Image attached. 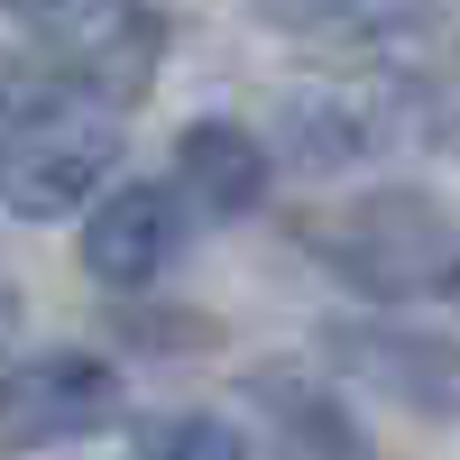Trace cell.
<instances>
[{
    "mask_svg": "<svg viewBox=\"0 0 460 460\" xmlns=\"http://www.w3.org/2000/svg\"><path fill=\"white\" fill-rule=\"evenodd\" d=\"M120 368L93 350H37L0 368V442L10 451H56V442H93L120 424Z\"/></svg>",
    "mask_w": 460,
    "mask_h": 460,
    "instance_id": "cell-2",
    "label": "cell"
},
{
    "mask_svg": "<svg viewBox=\"0 0 460 460\" xmlns=\"http://www.w3.org/2000/svg\"><path fill=\"white\" fill-rule=\"evenodd\" d=\"M332 359L424 424H460V341L414 323H332Z\"/></svg>",
    "mask_w": 460,
    "mask_h": 460,
    "instance_id": "cell-3",
    "label": "cell"
},
{
    "mask_svg": "<svg viewBox=\"0 0 460 460\" xmlns=\"http://www.w3.org/2000/svg\"><path fill=\"white\" fill-rule=\"evenodd\" d=\"M184 258V203L166 184H111V194L84 212V277L93 286H157L166 267Z\"/></svg>",
    "mask_w": 460,
    "mask_h": 460,
    "instance_id": "cell-4",
    "label": "cell"
},
{
    "mask_svg": "<svg viewBox=\"0 0 460 460\" xmlns=\"http://www.w3.org/2000/svg\"><path fill=\"white\" fill-rule=\"evenodd\" d=\"M267 184H277V157H267V138H249L240 120H184L175 129V184L166 194L184 203V221H249L267 203Z\"/></svg>",
    "mask_w": 460,
    "mask_h": 460,
    "instance_id": "cell-5",
    "label": "cell"
},
{
    "mask_svg": "<svg viewBox=\"0 0 460 460\" xmlns=\"http://www.w3.org/2000/svg\"><path fill=\"white\" fill-rule=\"evenodd\" d=\"M258 405H277V414H286L295 451H323V460H359L350 424H341V414L323 405V387H295V377H258Z\"/></svg>",
    "mask_w": 460,
    "mask_h": 460,
    "instance_id": "cell-7",
    "label": "cell"
},
{
    "mask_svg": "<svg viewBox=\"0 0 460 460\" xmlns=\"http://www.w3.org/2000/svg\"><path fill=\"white\" fill-rule=\"evenodd\" d=\"M138 460H258V442L230 424V414L184 405V414H157V424L138 433Z\"/></svg>",
    "mask_w": 460,
    "mask_h": 460,
    "instance_id": "cell-6",
    "label": "cell"
},
{
    "mask_svg": "<svg viewBox=\"0 0 460 460\" xmlns=\"http://www.w3.org/2000/svg\"><path fill=\"white\" fill-rule=\"evenodd\" d=\"M451 295H460V277H451Z\"/></svg>",
    "mask_w": 460,
    "mask_h": 460,
    "instance_id": "cell-9",
    "label": "cell"
},
{
    "mask_svg": "<svg viewBox=\"0 0 460 460\" xmlns=\"http://www.w3.org/2000/svg\"><path fill=\"white\" fill-rule=\"evenodd\" d=\"M304 249L341 267L359 295L405 304V295H451L460 277V221L433 194H359L323 221H304Z\"/></svg>",
    "mask_w": 460,
    "mask_h": 460,
    "instance_id": "cell-1",
    "label": "cell"
},
{
    "mask_svg": "<svg viewBox=\"0 0 460 460\" xmlns=\"http://www.w3.org/2000/svg\"><path fill=\"white\" fill-rule=\"evenodd\" d=\"M10 323H19V304H10V286H0V332H10Z\"/></svg>",
    "mask_w": 460,
    "mask_h": 460,
    "instance_id": "cell-8",
    "label": "cell"
}]
</instances>
